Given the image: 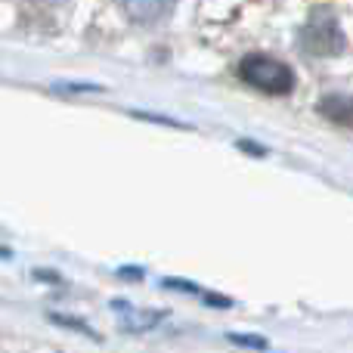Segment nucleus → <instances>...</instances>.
I'll return each instance as SVG.
<instances>
[{"label":"nucleus","instance_id":"f257e3e1","mask_svg":"<svg viewBox=\"0 0 353 353\" xmlns=\"http://www.w3.org/2000/svg\"><path fill=\"white\" fill-rule=\"evenodd\" d=\"M239 78L254 90H263L270 97H285L294 90V72L285 62L273 59L267 53H248L239 62Z\"/></svg>","mask_w":353,"mask_h":353},{"label":"nucleus","instance_id":"f03ea898","mask_svg":"<svg viewBox=\"0 0 353 353\" xmlns=\"http://www.w3.org/2000/svg\"><path fill=\"white\" fill-rule=\"evenodd\" d=\"M301 47L310 56H338L344 50V31L338 25L335 12L316 10L307 25L301 28Z\"/></svg>","mask_w":353,"mask_h":353},{"label":"nucleus","instance_id":"7ed1b4c3","mask_svg":"<svg viewBox=\"0 0 353 353\" xmlns=\"http://www.w3.org/2000/svg\"><path fill=\"white\" fill-rule=\"evenodd\" d=\"M319 112H323L329 121L353 124V97L350 93H329V97L319 99Z\"/></svg>","mask_w":353,"mask_h":353},{"label":"nucleus","instance_id":"20e7f679","mask_svg":"<svg viewBox=\"0 0 353 353\" xmlns=\"http://www.w3.org/2000/svg\"><path fill=\"white\" fill-rule=\"evenodd\" d=\"M128 6L134 12V19H140V22H159L171 12L174 0H128Z\"/></svg>","mask_w":353,"mask_h":353},{"label":"nucleus","instance_id":"39448f33","mask_svg":"<svg viewBox=\"0 0 353 353\" xmlns=\"http://www.w3.org/2000/svg\"><path fill=\"white\" fill-rule=\"evenodd\" d=\"M230 341H236V344H245V347H263V338H245V335H230Z\"/></svg>","mask_w":353,"mask_h":353}]
</instances>
